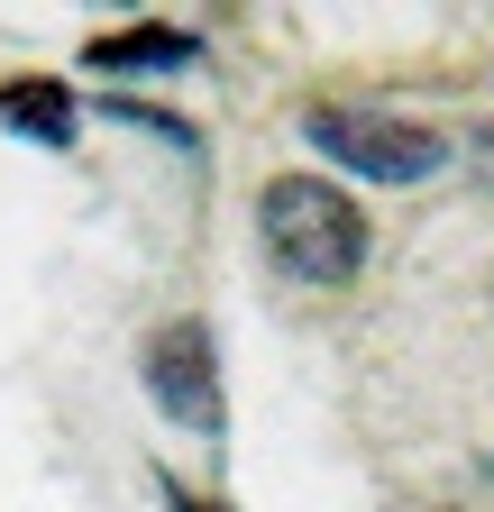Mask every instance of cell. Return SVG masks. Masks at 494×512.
Wrapping results in <instances>:
<instances>
[{"mask_svg": "<svg viewBox=\"0 0 494 512\" xmlns=\"http://www.w3.org/2000/svg\"><path fill=\"white\" fill-rule=\"evenodd\" d=\"M257 229L293 284H348L366 266V211L321 174H275L257 192Z\"/></svg>", "mask_w": 494, "mask_h": 512, "instance_id": "obj_1", "label": "cell"}, {"mask_svg": "<svg viewBox=\"0 0 494 512\" xmlns=\"http://www.w3.org/2000/svg\"><path fill=\"white\" fill-rule=\"evenodd\" d=\"M302 138H312L330 165L366 174V183H421L449 165V138L421 119H394V110H357V101H312L302 110Z\"/></svg>", "mask_w": 494, "mask_h": 512, "instance_id": "obj_2", "label": "cell"}, {"mask_svg": "<svg viewBox=\"0 0 494 512\" xmlns=\"http://www.w3.org/2000/svg\"><path fill=\"white\" fill-rule=\"evenodd\" d=\"M147 394H156L165 421L202 430V439L229 421V403H220V357H211V330H202V320H165V330L147 339Z\"/></svg>", "mask_w": 494, "mask_h": 512, "instance_id": "obj_3", "label": "cell"}, {"mask_svg": "<svg viewBox=\"0 0 494 512\" xmlns=\"http://www.w3.org/2000/svg\"><path fill=\"white\" fill-rule=\"evenodd\" d=\"M202 37H183V28H119V37H92V74H174V64H193Z\"/></svg>", "mask_w": 494, "mask_h": 512, "instance_id": "obj_4", "label": "cell"}, {"mask_svg": "<svg viewBox=\"0 0 494 512\" xmlns=\"http://www.w3.org/2000/svg\"><path fill=\"white\" fill-rule=\"evenodd\" d=\"M0 128H28L37 147H74V92L46 83V74L0 83Z\"/></svg>", "mask_w": 494, "mask_h": 512, "instance_id": "obj_5", "label": "cell"}, {"mask_svg": "<svg viewBox=\"0 0 494 512\" xmlns=\"http://www.w3.org/2000/svg\"><path fill=\"white\" fill-rule=\"evenodd\" d=\"M165 512H211V503H193V494H174V485H165Z\"/></svg>", "mask_w": 494, "mask_h": 512, "instance_id": "obj_6", "label": "cell"}]
</instances>
